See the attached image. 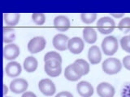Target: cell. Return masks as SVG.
<instances>
[{
    "label": "cell",
    "mask_w": 130,
    "mask_h": 97,
    "mask_svg": "<svg viewBox=\"0 0 130 97\" xmlns=\"http://www.w3.org/2000/svg\"><path fill=\"white\" fill-rule=\"evenodd\" d=\"M103 70L107 75L118 74L122 69V64L119 59L116 58H110L106 59L102 65Z\"/></svg>",
    "instance_id": "1"
},
{
    "label": "cell",
    "mask_w": 130,
    "mask_h": 97,
    "mask_svg": "<svg viewBox=\"0 0 130 97\" xmlns=\"http://www.w3.org/2000/svg\"><path fill=\"white\" fill-rule=\"evenodd\" d=\"M119 48L117 39L113 36H108L102 42V50L107 56H112L116 54Z\"/></svg>",
    "instance_id": "2"
},
{
    "label": "cell",
    "mask_w": 130,
    "mask_h": 97,
    "mask_svg": "<svg viewBox=\"0 0 130 97\" xmlns=\"http://www.w3.org/2000/svg\"><path fill=\"white\" fill-rule=\"evenodd\" d=\"M116 23L111 17L105 16V17L100 18L97 22V28L98 30L101 32L102 34H109L112 32L115 29Z\"/></svg>",
    "instance_id": "3"
},
{
    "label": "cell",
    "mask_w": 130,
    "mask_h": 97,
    "mask_svg": "<svg viewBox=\"0 0 130 97\" xmlns=\"http://www.w3.org/2000/svg\"><path fill=\"white\" fill-rule=\"evenodd\" d=\"M46 41L43 36H35L28 43V50L31 54H37L43 50L46 47Z\"/></svg>",
    "instance_id": "4"
},
{
    "label": "cell",
    "mask_w": 130,
    "mask_h": 97,
    "mask_svg": "<svg viewBox=\"0 0 130 97\" xmlns=\"http://www.w3.org/2000/svg\"><path fill=\"white\" fill-rule=\"evenodd\" d=\"M38 88L41 92L46 96H51L56 91L55 85L49 79H44L41 80L38 83Z\"/></svg>",
    "instance_id": "5"
},
{
    "label": "cell",
    "mask_w": 130,
    "mask_h": 97,
    "mask_svg": "<svg viewBox=\"0 0 130 97\" xmlns=\"http://www.w3.org/2000/svg\"><path fill=\"white\" fill-rule=\"evenodd\" d=\"M71 66L77 75L80 77L87 75L89 72V63L84 59H77L76 60Z\"/></svg>",
    "instance_id": "6"
},
{
    "label": "cell",
    "mask_w": 130,
    "mask_h": 97,
    "mask_svg": "<svg viewBox=\"0 0 130 97\" xmlns=\"http://www.w3.org/2000/svg\"><path fill=\"white\" fill-rule=\"evenodd\" d=\"M85 44L83 40L80 37H72L69 39L68 43V48L71 53L74 54H79L83 51Z\"/></svg>",
    "instance_id": "7"
},
{
    "label": "cell",
    "mask_w": 130,
    "mask_h": 97,
    "mask_svg": "<svg viewBox=\"0 0 130 97\" xmlns=\"http://www.w3.org/2000/svg\"><path fill=\"white\" fill-rule=\"evenodd\" d=\"M97 93L100 97H114L115 88L108 83H101L97 86Z\"/></svg>",
    "instance_id": "8"
},
{
    "label": "cell",
    "mask_w": 130,
    "mask_h": 97,
    "mask_svg": "<svg viewBox=\"0 0 130 97\" xmlns=\"http://www.w3.org/2000/svg\"><path fill=\"white\" fill-rule=\"evenodd\" d=\"M28 87V82L24 79H16L11 81L10 83V89L11 91L15 93V94H20V93L24 92Z\"/></svg>",
    "instance_id": "9"
},
{
    "label": "cell",
    "mask_w": 130,
    "mask_h": 97,
    "mask_svg": "<svg viewBox=\"0 0 130 97\" xmlns=\"http://www.w3.org/2000/svg\"><path fill=\"white\" fill-rule=\"evenodd\" d=\"M78 94L82 97H91L93 94V87L86 81H81L76 85Z\"/></svg>",
    "instance_id": "10"
},
{
    "label": "cell",
    "mask_w": 130,
    "mask_h": 97,
    "mask_svg": "<svg viewBox=\"0 0 130 97\" xmlns=\"http://www.w3.org/2000/svg\"><path fill=\"white\" fill-rule=\"evenodd\" d=\"M20 48L15 44H9L3 48V57L7 60L15 59L20 55Z\"/></svg>",
    "instance_id": "11"
},
{
    "label": "cell",
    "mask_w": 130,
    "mask_h": 97,
    "mask_svg": "<svg viewBox=\"0 0 130 97\" xmlns=\"http://www.w3.org/2000/svg\"><path fill=\"white\" fill-rule=\"evenodd\" d=\"M68 37L63 34H57L53 38V45L59 51H64L68 48Z\"/></svg>",
    "instance_id": "12"
},
{
    "label": "cell",
    "mask_w": 130,
    "mask_h": 97,
    "mask_svg": "<svg viewBox=\"0 0 130 97\" xmlns=\"http://www.w3.org/2000/svg\"><path fill=\"white\" fill-rule=\"evenodd\" d=\"M54 26L60 32H66L70 28V21L65 15H58L54 19Z\"/></svg>",
    "instance_id": "13"
},
{
    "label": "cell",
    "mask_w": 130,
    "mask_h": 97,
    "mask_svg": "<svg viewBox=\"0 0 130 97\" xmlns=\"http://www.w3.org/2000/svg\"><path fill=\"white\" fill-rule=\"evenodd\" d=\"M22 68L20 64L17 62H11L7 64V66L5 68V71L7 76L15 78L21 74Z\"/></svg>",
    "instance_id": "14"
},
{
    "label": "cell",
    "mask_w": 130,
    "mask_h": 97,
    "mask_svg": "<svg viewBox=\"0 0 130 97\" xmlns=\"http://www.w3.org/2000/svg\"><path fill=\"white\" fill-rule=\"evenodd\" d=\"M88 58L91 64H99L102 60V54L99 48L96 45H93L89 48L88 52Z\"/></svg>",
    "instance_id": "15"
},
{
    "label": "cell",
    "mask_w": 130,
    "mask_h": 97,
    "mask_svg": "<svg viewBox=\"0 0 130 97\" xmlns=\"http://www.w3.org/2000/svg\"><path fill=\"white\" fill-rule=\"evenodd\" d=\"M38 60H37L34 57L32 56H29L28 58H25V60L24 61V68L27 72L28 73H32V72H34L37 68H38Z\"/></svg>",
    "instance_id": "16"
},
{
    "label": "cell",
    "mask_w": 130,
    "mask_h": 97,
    "mask_svg": "<svg viewBox=\"0 0 130 97\" xmlns=\"http://www.w3.org/2000/svg\"><path fill=\"white\" fill-rule=\"evenodd\" d=\"M83 37L89 44H93L97 40V32L93 28H85L83 29Z\"/></svg>",
    "instance_id": "17"
},
{
    "label": "cell",
    "mask_w": 130,
    "mask_h": 97,
    "mask_svg": "<svg viewBox=\"0 0 130 97\" xmlns=\"http://www.w3.org/2000/svg\"><path fill=\"white\" fill-rule=\"evenodd\" d=\"M4 21L9 26H15L18 23L20 15L19 13H4Z\"/></svg>",
    "instance_id": "18"
},
{
    "label": "cell",
    "mask_w": 130,
    "mask_h": 97,
    "mask_svg": "<svg viewBox=\"0 0 130 97\" xmlns=\"http://www.w3.org/2000/svg\"><path fill=\"white\" fill-rule=\"evenodd\" d=\"M15 37V31L12 28L4 27L3 28V42L10 44L14 41Z\"/></svg>",
    "instance_id": "19"
},
{
    "label": "cell",
    "mask_w": 130,
    "mask_h": 97,
    "mask_svg": "<svg viewBox=\"0 0 130 97\" xmlns=\"http://www.w3.org/2000/svg\"><path fill=\"white\" fill-rule=\"evenodd\" d=\"M64 77L68 80L72 81V82H76V81H77L81 78V77H80L74 70H73V69H72L71 65H69V66H68L66 68H65Z\"/></svg>",
    "instance_id": "20"
},
{
    "label": "cell",
    "mask_w": 130,
    "mask_h": 97,
    "mask_svg": "<svg viewBox=\"0 0 130 97\" xmlns=\"http://www.w3.org/2000/svg\"><path fill=\"white\" fill-rule=\"evenodd\" d=\"M53 60V61H57L59 63H62V58H61L60 54L57 52L51 51L48 52L47 54L44 56V62H46L47 61Z\"/></svg>",
    "instance_id": "21"
},
{
    "label": "cell",
    "mask_w": 130,
    "mask_h": 97,
    "mask_svg": "<svg viewBox=\"0 0 130 97\" xmlns=\"http://www.w3.org/2000/svg\"><path fill=\"white\" fill-rule=\"evenodd\" d=\"M119 29L124 32V33H127L130 31V17H125L123 19L120 20V22L119 23Z\"/></svg>",
    "instance_id": "22"
},
{
    "label": "cell",
    "mask_w": 130,
    "mask_h": 97,
    "mask_svg": "<svg viewBox=\"0 0 130 97\" xmlns=\"http://www.w3.org/2000/svg\"><path fill=\"white\" fill-rule=\"evenodd\" d=\"M97 18L96 13H82L80 15V19L85 23H92Z\"/></svg>",
    "instance_id": "23"
},
{
    "label": "cell",
    "mask_w": 130,
    "mask_h": 97,
    "mask_svg": "<svg viewBox=\"0 0 130 97\" xmlns=\"http://www.w3.org/2000/svg\"><path fill=\"white\" fill-rule=\"evenodd\" d=\"M44 70L46 74L51 77H58L62 71V66H59L58 68H51L46 66H44Z\"/></svg>",
    "instance_id": "24"
},
{
    "label": "cell",
    "mask_w": 130,
    "mask_h": 97,
    "mask_svg": "<svg viewBox=\"0 0 130 97\" xmlns=\"http://www.w3.org/2000/svg\"><path fill=\"white\" fill-rule=\"evenodd\" d=\"M32 19L36 24L42 25L46 21V15L43 13H34L32 15Z\"/></svg>",
    "instance_id": "25"
},
{
    "label": "cell",
    "mask_w": 130,
    "mask_h": 97,
    "mask_svg": "<svg viewBox=\"0 0 130 97\" xmlns=\"http://www.w3.org/2000/svg\"><path fill=\"white\" fill-rule=\"evenodd\" d=\"M120 45L123 50L128 53H130V38L129 36H125L120 40Z\"/></svg>",
    "instance_id": "26"
},
{
    "label": "cell",
    "mask_w": 130,
    "mask_h": 97,
    "mask_svg": "<svg viewBox=\"0 0 130 97\" xmlns=\"http://www.w3.org/2000/svg\"><path fill=\"white\" fill-rule=\"evenodd\" d=\"M123 65L127 70H130V56H125L123 58Z\"/></svg>",
    "instance_id": "27"
},
{
    "label": "cell",
    "mask_w": 130,
    "mask_h": 97,
    "mask_svg": "<svg viewBox=\"0 0 130 97\" xmlns=\"http://www.w3.org/2000/svg\"><path fill=\"white\" fill-rule=\"evenodd\" d=\"M55 97H73V95H72V93L68 91H61L59 94H57Z\"/></svg>",
    "instance_id": "28"
},
{
    "label": "cell",
    "mask_w": 130,
    "mask_h": 97,
    "mask_svg": "<svg viewBox=\"0 0 130 97\" xmlns=\"http://www.w3.org/2000/svg\"><path fill=\"white\" fill-rule=\"evenodd\" d=\"M21 97H37V95L31 91H26L24 93Z\"/></svg>",
    "instance_id": "29"
},
{
    "label": "cell",
    "mask_w": 130,
    "mask_h": 97,
    "mask_svg": "<svg viewBox=\"0 0 130 97\" xmlns=\"http://www.w3.org/2000/svg\"><path fill=\"white\" fill-rule=\"evenodd\" d=\"M111 15L113 16V17H116V18H121V17H123V16L124 15V13H120V14L111 13Z\"/></svg>",
    "instance_id": "30"
},
{
    "label": "cell",
    "mask_w": 130,
    "mask_h": 97,
    "mask_svg": "<svg viewBox=\"0 0 130 97\" xmlns=\"http://www.w3.org/2000/svg\"><path fill=\"white\" fill-rule=\"evenodd\" d=\"M4 88H5V91H4V94H6V93H7V88L6 89V86H4Z\"/></svg>",
    "instance_id": "31"
},
{
    "label": "cell",
    "mask_w": 130,
    "mask_h": 97,
    "mask_svg": "<svg viewBox=\"0 0 130 97\" xmlns=\"http://www.w3.org/2000/svg\"><path fill=\"white\" fill-rule=\"evenodd\" d=\"M5 97H10V96H5Z\"/></svg>",
    "instance_id": "32"
},
{
    "label": "cell",
    "mask_w": 130,
    "mask_h": 97,
    "mask_svg": "<svg viewBox=\"0 0 130 97\" xmlns=\"http://www.w3.org/2000/svg\"><path fill=\"white\" fill-rule=\"evenodd\" d=\"M129 38H130V36H129Z\"/></svg>",
    "instance_id": "33"
}]
</instances>
